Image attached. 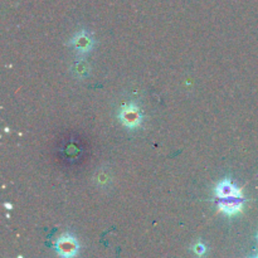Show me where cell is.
I'll use <instances>...</instances> for the list:
<instances>
[{"label": "cell", "mask_w": 258, "mask_h": 258, "mask_svg": "<svg viewBox=\"0 0 258 258\" xmlns=\"http://www.w3.org/2000/svg\"><path fill=\"white\" fill-rule=\"evenodd\" d=\"M123 121H125L126 123H127V125H130V126H133V125H135V122H138L139 121V116H138V113L136 112H131L130 110H126L125 112H123V118H122Z\"/></svg>", "instance_id": "7a4b0ae2"}, {"label": "cell", "mask_w": 258, "mask_h": 258, "mask_svg": "<svg viewBox=\"0 0 258 258\" xmlns=\"http://www.w3.org/2000/svg\"><path fill=\"white\" fill-rule=\"evenodd\" d=\"M254 258H258V257H254Z\"/></svg>", "instance_id": "3957f363"}, {"label": "cell", "mask_w": 258, "mask_h": 258, "mask_svg": "<svg viewBox=\"0 0 258 258\" xmlns=\"http://www.w3.org/2000/svg\"><path fill=\"white\" fill-rule=\"evenodd\" d=\"M58 252L63 257H73L77 252V243L71 237H62L57 244Z\"/></svg>", "instance_id": "6da1fadb"}]
</instances>
